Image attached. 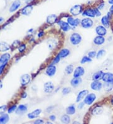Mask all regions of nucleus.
I'll return each instance as SVG.
<instances>
[{
	"label": "nucleus",
	"mask_w": 113,
	"mask_h": 124,
	"mask_svg": "<svg viewBox=\"0 0 113 124\" xmlns=\"http://www.w3.org/2000/svg\"><path fill=\"white\" fill-rule=\"evenodd\" d=\"M70 42L72 45L76 46L78 45L82 41V36L78 33H74L70 36Z\"/></svg>",
	"instance_id": "1"
},
{
	"label": "nucleus",
	"mask_w": 113,
	"mask_h": 124,
	"mask_svg": "<svg viewBox=\"0 0 113 124\" xmlns=\"http://www.w3.org/2000/svg\"><path fill=\"white\" fill-rule=\"evenodd\" d=\"M94 22L91 18H89V17L83 18L80 21V25L83 28L89 29L90 28L93 26Z\"/></svg>",
	"instance_id": "2"
},
{
	"label": "nucleus",
	"mask_w": 113,
	"mask_h": 124,
	"mask_svg": "<svg viewBox=\"0 0 113 124\" xmlns=\"http://www.w3.org/2000/svg\"><path fill=\"white\" fill-rule=\"evenodd\" d=\"M96 98L97 96L95 93H88L84 99V102L86 105H91L94 102V101L96 100Z\"/></svg>",
	"instance_id": "3"
},
{
	"label": "nucleus",
	"mask_w": 113,
	"mask_h": 124,
	"mask_svg": "<svg viewBox=\"0 0 113 124\" xmlns=\"http://www.w3.org/2000/svg\"><path fill=\"white\" fill-rule=\"evenodd\" d=\"M82 11V6L80 5H75L70 9V13L74 16H78Z\"/></svg>",
	"instance_id": "4"
},
{
	"label": "nucleus",
	"mask_w": 113,
	"mask_h": 124,
	"mask_svg": "<svg viewBox=\"0 0 113 124\" xmlns=\"http://www.w3.org/2000/svg\"><path fill=\"white\" fill-rule=\"evenodd\" d=\"M80 21L81 20L79 18H74L72 16L68 17L67 19V22L72 28L77 27L79 24H80Z\"/></svg>",
	"instance_id": "5"
},
{
	"label": "nucleus",
	"mask_w": 113,
	"mask_h": 124,
	"mask_svg": "<svg viewBox=\"0 0 113 124\" xmlns=\"http://www.w3.org/2000/svg\"><path fill=\"white\" fill-rule=\"evenodd\" d=\"M57 23L58 25L60 26V29H61L63 31L67 32L71 30V28L72 27L70 26V24H69L67 22H65V21H62V20H59L57 22Z\"/></svg>",
	"instance_id": "6"
},
{
	"label": "nucleus",
	"mask_w": 113,
	"mask_h": 124,
	"mask_svg": "<svg viewBox=\"0 0 113 124\" xmlns=\"http://www.w3.org/2000/svg\"><path fill=\"white\" fill-rule=\"evenodd\" d=\"M103 87V84L99 80H93V82L90 83V88L92 90L99 91Z\"/></svg>",
	"instance_id": "7"
},
{
	"label": "nucleus",
	"mask_w": 113,
	"mask_h": 124,
	"mask_svg": "<svg viewBox=\"0 0 113 124\" xmlns=\"http://www.w3.org/2000/svg\"><path fill=\"white\" fill-rule=\"evenodd\" d=\"M56 72H57V68H56L55 65L53 64L49 65L47 68L46 70H45V73L48 77H53L55 75Z\"/></svg>",
	"instance_id": "8"
},
{
	"label": "nucleus",
	"mask_w": 113,
	"mask_h": 124,
	"mask_svg": "<svg viewBox=\"0 0 113 124\" xmlns=\"http://www.w3.org/2000/svg\"><path fill=\"white\" fill-rule=\"evenodd\" d=\"M55 86L52 82H47L44 83L43 90L47 93H50L54 90Z\"/></svg>",
	"instance_id": "9"
},
{
	"label": "nucleus",
	"mask_w": 113,
	"mask_h": 124,
	"mask_svg": "<svg viewBox=\"0 0 113 124\" xmlns=\"http://www.w3.org/2000/svg\"><path fill=\"white\" fill-rule=\"evenodd\" d=\"M85 73V69L82 67L78 66L76 67L73 72V76L74 77H81Z\"/></svg>",
	"instance_id": "10"
},
{
	"label": "nucleus",
	"mask_w": 113,
	"mask_h": 124,
	"mask_svg": "<svg viewBox=\"0 0 113 124\" xmlns=\"http://www.w3.org/2000/svg\"><path fill=\"white\" fill-rule=\"evenodd\" d=\"M32 80V77L29 74H24L23 75L20 77V82H21V85L23 86H25V85H28V83H30Z\"/></svg>",
	"instance_id": "11"
},
{
	"label": "nucleus",
	"mask_w": 113,
	"mask_h": 124,
	"mask_svg": "<svg viewBox=\"0 0 113 124\" xmlns=\"http://www.w3.org/2000/svg\"><path fill=\"white\" fill-rule=\"evenodd\" d=\"M96 33L99 36H105L107 34V29L103 25H98L96 28Z\"/></svg>",
	"instance_id": "12"
},
{
	"label": "nucleus",
	"mask_w": 113,
	"mask_h": 124,
	"mask_svg": "<svg viewBox=\"0 0 113 124\" xmlns=\"http://www.w3.org/2000/svg\"><path fill=\"white\" fill-rule=\"evenodd\" d=\"M102 80L104 82L113 83V73L111 72L104 73Z\"/></svg>",
	"instance_id": "13"
},
{
	"label": "nucleus",
	"mask_w": 113,
	"mask_h": 124,
	"mask_svg": "<svg viewBox=\"0 0 113 124\" xmlns=\"http://www.w3.org/2000/svg\"><path fill=\"white\" fill-rule=\"evenodd\" d=\"M88 93H89V91L87 90H82L80 91L76 97V102L78 103L82 100H84Z\"/></svg>",
	"instance_id": "14"
},
{
	"label": "nucleus",
	"mask_w": 113,
	"mask_h": 124,
	"mask_svg": "<svg viewBox=\"0 0 113 124\" xmlns=\"http://www.w3.org/2000/svg\"><path fill=\"white\" fill-rule=\"evenodd\" d=\"M42 110L40 108H37L35 110L32 111V112H30L29 114H28L27 116L28 118L30 119H34L39 116V115L42 114Z\"/></svg>",
	"instance_id": "15"
},
{
	"label": "nucleus",
	"mask_w": 113,
	"mask_h": 124,
	"mask_svg": "<svg viewBox=\"0 0 113 124\" xmlns=\"http://www.w3.org/2000/svg\"><path fill=\"white\" fill-rule=\"evenodd\" d=\"M21 6V1L20 0H16L13 3L11 4L10 8H9V12L10 13H13L15 12V11H17L18 8H20Z\"/></svg>",
	"instance_id": "16"
},
{
	"label": "nucleus",
	"mask_w": 113,
	"mask_h": 124,
	"mask_svg": "<svg viewBox=\"0 0 113 124\" xmlns=\"http://www.w3.org/2000/svg\"><path fill=\"white\" fill-rule=\"evenodd\" d=\"M57 21V16L55 14L49 15L46 18V22L49 24H53Z\"/></svg>",
	"instance_id": "17"
},
{
	"label": "nucleus",
	"mask_w": 113,
	"mask_h": 124,
	"mask_svg": "<svg viewBox=\"0 0 113 124\" xmlns=\"http://www.w3.org/2000/svg\"><path fill=\"white\" fill-rule=\"evenodd\" d=\"M105 38H104L103 36H99V35H97V36H96L94 39L93 40L94 43L96 45L99 46L102 45L105 43Z\"/></svg>",
	"instance_id": "18"
},
{
	"label": "nucleus",
	"mask_w": 113,
	"mask_h": 124,
	"mask_svg": "<svg viewBox=\"0 0 113 124\" xmlns=\"http://www.w3.org/2000/svg\"><path fill=\"white\" fill-rule=\"evenodd\" d=\"M83 16H87L89 18H94L96 17V13L94 11V9H86L84 11H83L82 13Z\"/></svg>",
	"instance_id": "19"
},
{
	"label": "nucleus",
	"mask_w": 113,
	"mask_h": 124,
	"mask_svg": "<svg viewBox=\"0 0 113 124\" xmlns=\"http://www.w3.org/2000/svg\"><path fill=\"white\" fill-rule=\"evenodd\" d=\"M28 108L25 105H20L16 110V114L18 115H23L27 112Z\"/></svg>",
	"instance_id": "20"
},
{
	"label": "nucleus",
	"mask_w": 113,
	"mask_h": 124,
	"mask_svg": "<svg viewBox=\"0 0 113 124\" xmlns=\"http://www.w3.org/2000/svg\"><path fill=\"white\" fill-rule=\"evenodd\" d=\"M82 82V80L80 77H74L70 80V85L72 87H77L80 85Z\"/></svg>",
	"instance_id": "21"
},
{
	"label": "nucleus",
	"mask_w": 113,
	"mask_h": 124,
	"mask_svg": "<svg viewBox=\"0 0 113 124\" xmlns=\"http://www.w3.org/2000/svg\"><path fill=\"white\" fill-rule=\"evenodd\" d=\"M11 58V55L9 53H4L0 56V64H6L9 60Z\"/></svg>",
	"instance_id": "22"
},
{
	"label": "nucleus",
	"mask_w": 113,
	"mask_h": 124,
	"mask_svg": "<svg viewBox=\"0 0 113 124\" xmlns=\"http://www.w3.org/2000/svg\"><path fill=\"white\" fill-rule=\"evenodd\" d=\"M33 6L32 5H27V6H25V8H23L21 9V14H22L23 15H29L32 13V11H33Z\"/></svg>",
	"instance_id": "23"
},
{
	"label": "nucleus",
	"mask_w": 113,
	"mask_h": 124,
	"mask_svg": "<svg viewBox=\"0 0 113 124\" xmlns=\"http://www.w3.org/2000/svg\"><path fill=\"white\" fill-rule=\"evenodd\" d=\"M70 53V52L69 49L63 48L60 50L58 54H59V56H60L61 58H65L69 55Z\"/></svg>",
	"instance_id": "24"
},
{
	"label": "nucleus",
	"mask_w": 113,
	"mask_h": 124,
	"mask_svg": "<svg viewBox=\"0 0 113 124\" xmlns=\"http://www.w3.org/2000/svg\"><path fill=\"white\" fill-rule=\"evenodd\" d=\"M76 112V108L74 105H71L70 106L67 107L66 108V114L69 115H72L75 114Z\"/></svg>",
	"instance_id": "25"
},
{
	"label": "nucleus",
	"mask_w": 113,
	"mask_h": 124,
	"mask_svg": "<svg viewBox=\"0 0 113 124\" xmlns=\"http://www.w3.org/2000/svg\"><path fill=\"white\" fill-rule=\"evenodd\" d=\"M104 72L103 71H98L97 72L94 73L92 77V78L93 80H99L100 79H102Z\"/></svg>",
	"instance_id": "26"
},
{
	"label": "nucleus",
	"mask_w": 113,
	"mask_h": 124,
	"mask_svg": "<svg viewBox=\"0 0 113 124\" xmlns=\"http://www.w3.org/2000/svg\"><path fill=\"white\" fill-rule=\"evenodd\" d=\"M103 112V108L101 106H97L95 108H94L92 110V114L95 115H101Z\"/></svg>",
	"instance_id": "27"
},
{
	"label": "nucleus",
	"mask_w": 113,
	"mask_h": 124,
	"mask_svg": "<svg viewBox=\"0 0 113 124\" xmlns=\"http://www.w3.org/2000/svg\"><path fill=\"white\" fill-rule=\"evenodd\" d=\"M9 116L8 114H1L0 116V124H6L9 121Z\"/></svg>",
	"instance_id": "28"
},
{
	"label": "nucleus",
	"mask_w": 113,
	"mask_h": 124,
	"mask_svg": "<svg viewBox=\"0 0 113 124\" xmlns=\"http://www.w3.org/2000/svg\"><path fill=\"white\" fill-rule=\"evenodd\" d=\"M10 46L7 43L5 42H0V52H4L9 50Z\"/></svg>",
	"instance_id": "29"
},
{
	"label": "nucleus",
	"mask_w": 113,
	"mask_h": 124,
	"mask_svg": "<svg viewBox=\"0 0 113 124\" xmlns=\"http://www.w3.org/2000/svg\"><path fill=\"white\" fill-rule=\"evenodd\" d=\"M101 23L103 26L105 28H107L109 26V18L107 15L104 16L101 20Z\"/></svg>",
	"instance_id": "30"
},
{
	"label": "nucleus",
	"mask_w": 113,
	"mask_h": 124,
	"mask_svg": "<svg viewBox=\"0 0 113 124\" xmlns=\"http://www.w3.org/2000/svg\"><path fill=\"white\" fill-rule=\"evenodd\" d=\"M60 121L63 124H69L70 122V118L69 115L68 114L62 115L60 117Z\"/></svg>",
	"instance_id": "31"
},
{
	"label": "nucleus",
	"mask_w": 113,
	"mask_h": 124,
	"mask_svg": "<svg viewBox=\"0 0 113 124\" xmlns=\"http://www.w3.org/2000/svg\"><path fill=\"white\" fill-rule=\"evenodd\" d=\"M103 88H104V90L106 92H110L113 88V83L104 82V83L103 84Z\"/></svg>",
	"instance_id": "32"
},
{
	"label": "nucleus",
	"mask_w": 113,
	"mask_h": 124,
	"mask_svg": "<svg viewBox=\"0 0 113 124\" xmlns=\"http://www.w3.org/2000/svg\"><path fill=\"white\" fill-rule=\"evenodd\" d=\"M74 68L73 65H68L66 67H65V71L67 75H70L74 72Z\"/></svg>",
	"instance_id": "33"
},
{
	"label": "nucleus",
	"mask_w": 113,
	"mask_h": 124,
	"mask_svg": "<svg viewBox=\"0 0 113 124\" xmlns=\"http://www.w3.org/2000/svg\"><path fill=\"white\" fill-rule=\"evenodd\" d=\"M91 62H92V58H90L88 56H84L82 58L81 60H80V63L85 64L86 63H90Z\"/></svg>",
	"instance_id": "34"
},
{
	"label": "nucleus",
	"mask_w": 113,
	"mask_h": 124,
	"mask_svg": "<svg viewBox=\"0 0 113 124\" xmlns=\"http://www.w3.org/2000/svg\"><path fill=\"white\" fill-rule=\"evenodd\" d=\"M105 53V51L104 50H100L98 51V52L97 53L96 58L97 59H99V58H101L104 56Z\"/></svg>",
	"instance_id": "35"
},
{
	"label": "nucleus",
	"mask_w": 113,
	"mask_h": 124,
	"mask_svg": "<svg viewBox=\"0 0 113 124\" xmlns=\"http://www.w3.org/2000/svg\"><path fill=\"white\" fill-rule=\"evenodd\" d=\"M61 59H62V58H60V56H59V54H57V55H56L55 57L53 58V60L52 64H53V65L57 64L58 63H59V62H60Z\"/></svg>",
	"instance_id": "36"
},
{
	"label": "nucleus",
	"mask_w": 113,
	"mask_h": 124,
	"mask_svg": "<svg viewBox=\"0 0 113 124\" xmlns=\"http://www.w3.org/2000/svg\"><path fill=\"white\" fill-rule=\"evenodd\" d=\"M71 92V88L69 87H65L63 88L62 90V93L63 95H68L69 93H70Z\"/></svg>",
	"instance_id": "37"
},
{
	"label": "nucleus",
	"mask_w": 113,
	"mask_h": 124,
	"mask_svg": "<svg viewBox=\"0 0 113 124\" xmlns=\"http://www.w3.org/2000/svg\"><path fill=\"white\" fill-rule=\"evenodd\" d=\"M97 55V52L95 51H90L88 53V56L90 58H94L96 57Z\"/></svg>",
	"instance_id": "38"
},
{
	"label": "nucleus",
	"mask_w": 113,
	"mask_h": 124,
	"mask_svg": "<svg viewBox=\"0 0 113 124\" xmlns=\"http://www.w3.org/2000/svg\"><path fill=\"white\" fill-rule=\"evenodd\" d=\"M6 110H7V106L6 105L0 106V115L4 114Z\"/></svg>",
	"instance_id": "39"
},
{
	"label": "nucleus",
	"mask_w": 113,
	"mask_h": 124,
	"mask_svg": "<svg viewBox=\"0 0 113 124\" xmlns=\"http://www.w3.org/2000/svg\"><path fill=\"white\" fill-rule=\"evenodd\" d=\"M17 105H13V106H11V107H9V108H8V114H11V113H13V112H15V111H16V110H17Z\"/></svg>",
	"instance_id": "40"
},
{
	"label": "nucleus",
	"mask_w": 113,
	"mask_h": 124,
	"mask_svg": "<svg viewBox=\"0 0 113 124\" xmlns=\"http://www.w3.org/2000/svg\"><path fill=\"white\" fill-rule=\"evenodd\" d=\"M26 49V45L25 44H22L18 47V51L20 52V53H22L23 52H24Z\"/></svg>",
	"instance_id": "41"
},
{
	"label": "nucleus",
	"mask_w": 113,
	"mask_h": 124,
	"mask_svg": "<svg viewBox=\"0 0 113 124\" xmlns=\"http://www.w3.org/2000/svg\"><path fill=\"white\" fill-rule=\"evenodd\" d=\"M19 45H20V41H18V40H15V41L13 43L11 47H12L13 48H15L18 46Z\"/></svg>",
	"instance_id": "42"
},
{
	"label": "nucleus",
	"mask_w": 113,
	"mask_h": 124,
	"mask_svg": "<svg viewBox=\"0 0 113 124\" xmlns=\"http://www.w3.org/2000/svg\"><path fill=\"white\" fill-rule=\"evenodd\" d=\"M7 63L6 64H0V75L2 74V73H3V70L5 69V67L6 66Z\"/></svg>",
	"instance_id": "43"
},
{
	"label": "nucleus",
	"mask_w": 113,
	"mask_h": 124,
	"mask_svg": "<svg viewBox=\"0 0 113 124\" xmlns=\"http://www.w3.org/2000/svg\"><path fill=\"white\" fill-rule=\"evenodd\" d=\"M94 11H95L96 13V16L97 17H99L101 16V13L100 11V10L98 9L97 8H94Z\"/></svg>",
	"instance_id": "44"
},
{
	"label": "nucleus",
	"mask_w": 113,
	"mask_h": 124,
	"mask_svg": "<svg viewBox=\"0 0 113 124\" xmlns=\"http://www.w3.org/2000/svg\"><path fill=\"white\" fill-rule=\"evenodd\" d=\"M78 103H78V106H77V108H78V109H82L83 108H84V107L85 105H86L84 101H80V102H78Z\"/></svg>",
	"instance_id": "45"
},
{
	"label": "nucleus",
	"mask_w": 113,
	"mask_h": 124,
	"mask_svg": "<svg viewBox=\"0 0 113 124\" xmlns=\"http://www.w3.org/2000/svg\"><path fill=\"white\" fill-rule=\"evenodd\" d=\"M43 123H44V121L42 119H37L34 122V124H43Z\"/></svg>",
	"instance_id": "46"
},
{
	"label": "nucleus",
	"mask_w": 113,
	"mask_h": 124,
	"mask_svg": "<svg viewBox=\"0 0 113 124\" xmlns=\"http://www.w3.org/2000/svg\"><path fill=\"white\" fill-rule=\"evenodd\" d=\"M49 119L50 120H51L52 122L55 121L56 120V116L55 115H51L49 116Z\"/></svg>",
	"instance_id": "47"
},
{
	"label": "nucleus",
	"mask_w": 113,
	"mask_h": 124,
	"mask_svg": "<svg viewBox=\"0 0 113 124\" xmlns=\"http://www.w3.org/2000/svg\"><path fill=\"white\" fill-rule=\"evenodd\" d=\"M104 6H105V4H104V3H101V4H100V5H99V6H98L97 8H98V9H99V10H101V9H103V8H104Z\"/></svg>",
	"instance_id": "48"
},
{
	"label": "nucleus",
	"mask_w": 113,
	"mask_h": 124,
	"mask_svg": "<svg viewBox=\"0 0 113 124\" xmlns=\"http://www.w3.org/2000/svg\"><path fill=\"white\" fill-rule=\"evenodd\" d=\"M44 35H45V33H44V31H40L38 33V38H42L43 36H44Z\"/></svg>",
	"instance_id": "49"
},
{
	"label": "nucleus",
	"mask_w": 113,
	"mask_h": 124,
	"mask_svg": "<svg viewBox=\"0 0 113 124\" xmlns=\"http://www.w3.org/2000/svg\"><path fill=\"white\" fill-rule=\"evenodd\" d=\"M27 97V93L26 92H23L22 93V95H21V98H25Z\"/></svg>",
	"instance_id": "50"
},
{
	"label": "nucleus",
	"mask_w": 113,
	"mask_h": 124,
	"mask_svg": "<svg viewBox=\"0 0 113 124\" xmlns=\"http://www.w3.org/2000/svg\"><path fill=\"white\" fill-rule=\"evenodd\" d=\"M53 108H52V107H48L47 108V112H50L51 110H52Z\"/></svg>",
	"instance_id": "51"
},
{
	"label": "nucleus",
	"mask_w": 113,
	"mask_h": 124,
	"mask_svg": "<svg viewBox=\"0 0 113 124\" xmlns=\"http://www.w3.org/2000/svg\"><path fill=\"white\" fill-rule=\"evenodd\" d=\"M109 11H110V12L112 14H113V5H112V6H111V8H110V9H109Z\"/></svg>",
	"instance_id": "52"
},
{
	"label": "nucleus",
	"mask_w": 113,
	"mask_h": 124,
	"mask_svg": "<svg viewBox=\"0 0 113 124\" xmlns=\"http://www.w3.org/2000/svg\"><path fill=\"white\" fill-rule=\"evenodd\" d=\"M3 21H4V18L3 17H0V23H2Z\"/></svg>",
	"instance_id": "53"
},
{
	"label": "nucleus",
	"mask_w": 113,
	"mask_h": 124,
	"mask_svg": "<svg viewBox=\"0 0 113 124\" xmlns=\"http://www.w3.org/2000/svg\"><path fill=\"white\" fill-rule=\"evenodd\" d=\"M109 3L111 5H113V0H109Z\"/></svg>",
	"instance_id": "54"
},
{
	"label": "nucleus",
	"mask_w": 113,
	"mask_h": 124,
	"mask_svg": "<svg viewBox=\"0 0 113 124\" xmlns=\"http://www.w3.org/2000/svg\"><path fill=\"white\" fill-rule=\"evenodd\" d=\"M2 87H3V83H2L1 81L0 80V89H1V88Z\"/></svg>",
	"instance_id": "55"
},
{
	"label": "nucleus",
	"mask_w": 113,
	"mask_h": 124,
	"mask_svg": "<svg viewBox=\"0 0 113 124\" xmlns=\"http://www.w3.org/2000/svg\"><path fill=\"white\" fill-rule=\"evenodd\" d=\"M111 103H112V105H113V97H112V98H111Z\"/></svg>",
	"instance_id": "56"
},
{
	"label": "nucleus",
	"mask_w": 113,
	"mask_h": 124,
	"mask_svg": "<svg viewBox=\"0 0 113 124\" xmlns=\"http://www.w3.org/2000/svg\"><path fill=\"white\" fill-rule=\"evenodd\" d=\"M32 31H33V29H31V30H30L28 31H29V32H32Z\"/></svg>",
	"instance_id": "57"
}]
</instances>
